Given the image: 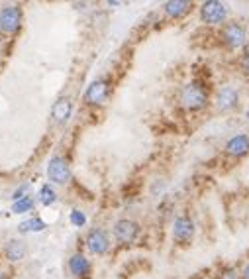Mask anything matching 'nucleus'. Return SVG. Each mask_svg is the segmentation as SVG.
Here are the masks:
<instances>
[{"label":"nucleus","instance_id":"ddd939ff","mask_svg":"<svg viewBox=\"0 0 249 279\" xmlns=\"http://www.w3.org/2000/svg\"><path fill=\"white\" fill-rule=\"evenodd\" d=\"M69 269L75 277H85L90 271V261L83 254H75L69 260Z\"/></svg>","mask_w":249,"mask_h":279},{"label":"nucleus","instance_id":"393cba45","mask_svg":"<svg viewBox=\"0 0 249 279\" xmlns=\"http://www.w3.org/2000/svg\"><path fill=\"white\" fill-rule=\"evenodd\" d=\"M0 279H2V273H0Z\"/></svg>","mask_w":249,"mask_h":279},{"label":"nucleus","instance_id":"423d86ee","mask_svg":"<svg viewBox=\"0 0 249 279\" xmlns=\"http://www.w3.org/2000/svg\"><path fill=\"white\" fill-rule=\"evenodd\" d=\"M138 234H140V226L138 222H134V220H118L116 226H114V236H116V240L122 244H130L134 242L136 238H138Z\"/></svg>","mask_w":249,"mask_h":279},{"label":"nucleus","instance_id":"4468645a","mask_svg":"<svg viewBox=\"0 0 249 279\" xmlns=\"http://www.w3.org/2000/svg\"><path fill=\"white\" fill-rule=\"evenodd\" d=\"M216 104H218V108H222V110H230L233 108L235 104H237V93L231 89V87H224L218 96H216Z\"/></svg>","mask_w":249,"mask_h":279},{"label":"nucleus","instance_id":"9d476101","mask_svg":"<svg viewBox=\"0 0 249 279\" xmlns=\"http://www.w3.org/2000/svg\"><path fill=\"white\" fill-rule=\"evenodd\" d=\"M226 153L231 157H243L245 153H249V136H245V134L233 136L226 144Z\"/></svg>","mask_w":249,"mask_h":279},{"label":"nucleus","instance_id":"f257e3e1","mask_svg":"<svg viewBox=\"0 0 249 279\" xmlns=\"http://www.w3.org/2000/svg\"><path fill=\"white\" fill-rule=\"evenodd\" d=\"M206 100H208V93H206L204 87L198 85V83L186 85V87L182 89V93H180V104H182L184 108H189V110H198V108H202V106L206 104Z\"/></svg>","mask_w":249,"mask_h":279},{"label":"nucleus","instance_id":"f8f14e48","mask_svg":"<svg viewBox=\"0 0 249 279\" xmlns=\"http://www.w3.org/2000/svg\"><path fill=\"white\" fill-rule=\"evenodd\" d=\"M163 8H165V14L169 18H182L193 8V4L189 0H169V2H165Z\"/></svg>","mask_w":249,"mask_h":279},{"label":"nucleus","instance_id":"7ed1b4c3","mask_svg":"<svg viewBox=\"0 0 249 279\" xmlns=\"http://www.w3.org/2000/svg\"><path fill=\"white\" fill-rule=\"evenodd\" d=\"M22 12L18 6H6L0 10V30L4 34H16L20 30Z\"/></svg>","mask_w":249,"mask_h":279},{"label":"nucleus","instance_id":"1a4fd4ad","mask_svg":"<svg viewBox=\"0 0 249 279\" xmlns=\"http://www.w3.org/2000/svg\"><path fill=\"white\" fill-rule=\"evenodd\" d=\"M87 248H89L92 254H96V256H102V254H106L108 248H110V242H108V234L104 230H100V228H94V230H90L89 236H87Z\"/></svg>","mask_w":249,"mask_h":279},{"label":"nucleus","instance_id":"f3484780","mask_svg":"<svg viewBox=\"0 0 249 279\" xmlns=\"http://www.w3.org/2000/svg\"><path fill=\"white\" fill-rule=\"evenodd\" d=\"M45 228V222L41 218H30L20 224V232H41Z\"/></svg>","mask_w":249,"mask_h":279},{"label":"nucleus","instance_id":"9b49d317","mask_svg":"<svg viewBox=\"0 0 249 279\" xmlns=\"http://www.w3.org/2000/svg\"><path fill=\"white\" fill-rule=\"evenodd\" d=\"M71 112H73L71 100L69 98H59L53 104V108H51V116H53V120L57 124H65L69 120Z\"/></svg>","mask_w":249,"mask_h":279},{"label":"nucleus","instance_id":"b1692460","mask_svg":"<svg viewBox=\"0 0 249 279\" xmlns=\"http://www.w3.org/2000/svg\"><path fill=\"white\" fill-rule=\"evenodd\" d=\"M243 59H247V61H249V45L245 47V55H243Z\"/></svg>","mask_w":249,"mask_h":279},{"label":"nucleus","instance_id":"aec40b11","mask_svg":"<svg viewBox=\"0 0 249 279\" xmlns=\"http://www.w3.org/2000/svg\"><path fill=\"white\" fill-rule=\"evenodd\" d=\"M26 191H28V185L20 187L18 191H16V193H14V195H12V199H14V201H22V199H24V197H26V195H24V193H26Z\"/></svg>","mask_w":249,"mask_h":279},{"label":"nucleus","instance_id":"5701e85b","mask_svg":"<svg viewBox=\"0 0 249 279\" xmlns=\"http://www.w3.org/2000/svg\"><path fill=\"white\" fill-rule=\"evenodd\" d=\"M243 69H245V71L249 73V61H247V59H243Z\"/></svg>","mask_w":249,"mask_h":279},{"label":"nucleus","instance_id":"a878e982","mask_svg":"<svg viewBox=\"0 0 249 279\" xmlns=\"http://www.w3.org/2000/svg\"><path fill=\"white\" fill-rule=\"evenodd\" d=\"M247 118H249V112H247Z\"/></svg>","mask_w":249,"mask_h":279},{"label":"nucleus","instance_id":"0eeeda50","mask_svg":"<svg viewBox=\"0 0 249 279\" xmlns=\"http://www.w3.org/2000/svg\"><path fill=\"white\" fill-rule=\"evenodd\" d=\"M108 94H110V85H108L106 81L98 79V81H94V83L89 85V89L85 93V100L89 104H104Z\"/></svg>","mask_w":249,"mask_h":279},{"label":"nucleus","instance_id":"6e6552de","mask_svg":"<svg viewBox=\"0 0 249 279\" xmlns=\"http://www.w3.org/2000/svg\"><path fill=\"white\" fill-rule=\"evenodd\" d=\"M195 236V224L189 216H178L173 224V238L178 244H189Z\"/></svg>","mask_w":249,"mask_h":279},{"label":"nucleus","instance_id":"f03ea898","mask_svg":"<svg viewBox=\"0 0 249 279\" xmlns=\"http://www.w3.org/2000/svg\"><path fill=\"white\" fill-rule=\"evenodd\" d=\"M47 177H49L53 183H57V185H65V183L71 179L69 163H67L63 157H59V155L51 157V161H49V165H47Z\"/></svg>","mask_w":249,"mask_h":279},{"label":"nucleus","instance_id":"20e7f679","mask_svg":"<svg viewBox=\"0 0 249 279\" xmlns=\"http://www.w3.org/2000/svg\"><path fill=\"white\" fill-rule=\"evenodd\" d=\"M222 39H224V43H226L230 49L241 47V45L245 43V30H243V26H239L237 22L226 24L224 30H222Z\"/></svg>","mask_w":249,"mask_h":279},{"label":"nucleus","instance_id":"dca6fc26","mask_svg":"<svg viewBox=\"0 0 249 279\" xmlns=\"http://www.w3.org/2000/svg\"><path fill=\"white\" fill-rule=\"evenodd\" d=\"M39 203L43 206H49L55 203V199H57V195H55L53 187L51 185H41V189H39Z\"/></svg>","mask_w":249,"mask_h":279},{"label":"nucleus","instance_id":"39448f33","mask_svg":"<svg viewBox=\"0 0 249 279\" xmlns=\"http://www.w3.org/2000/svg\"><path fill=\"white\" fill-rule=\"evenodd\" d=\"M200 16L206 24H222L226 18V6L224 2H218V0H208L202 4L200 8Z\"/></svg>","mask_w":249,"mask_h":279},{"label":"nucleus","instance_id":"4be33fe9","mask_svg":"<svg viewBox=\"0 0 249 279\" xmlns=\"http://www.w3.org/2000/svg\"><path fill=\"white\" fill-rule=\"evenodd\" d=\"M243 279H249V263H247V267L243 269Z\"/></svg>","mask_w":249,"mask_h":279},{"label":"nucleus","instance_id":"2eb2a0df","mask_svg":"<svg viewBox=\"0 0 249 279\" xmlns=\"http://www.w3.org/2000/svg\"><path fill=\"white\" fill-rule=\"evenodd\" d=\"M26 256V244L20 240H10L6 244V258L12 261H18Z\"/></svg>","mask_w":249,"mask_h":279},{"label":"nucleus","instance_id":"6ab92c4d","mask_svg":"<svg viewBox=\"0 0 249 279\" xmlns=\"http://www.w3.org/2000/svg\"><path fill=\"white\" fill-rule=\"evenodd\" d=\"M71 222H73V226H85V222H87V216H85L81 210H73L71 212Z\"/></svg>","mask_w":249,"mask_h":279},{"label":"nucleus","instance_id":"a211bd4d","mask_svg":"<svg viewBox=\"0 0 249 279\" xmlns=\"http://www.w3.org/2000/svg\"><path fill=\"white\" fill-rule=\"evenodd\" d=\"M32 206H34L32 197H24L22 201H16V203L12 205V210H14L16 214H22V212H26V210H32Z\"/></svg>","mask_w":249,"mask_h":279},{"label":"nucleus","instance_id":"412c9836","mask_svg":"<svg viewBox=\"0 0 249 279\" xmlns=\"http://www.w3.org/2000/svg\"><path fill=\"white\" fill-rule=\"evenodd\" d=\"M222 279H237V273H235L233 269H226V271L222 273Z\"/></svg>","mask_w":249,"mask_h":279}]
</instances>
